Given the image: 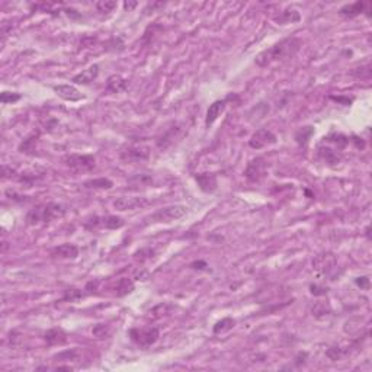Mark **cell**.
Listing matches in <instances>:
<instances>
[{
	"mask_svg": "<svg viewBox=\"0 0 372 372\" xmlns=\"http://www.w3.org/2000/svg\"><path fill=\"white\" fill-rule=\"evenodd\" d=\"M301 47V41L298 38L294 37H289V38H285L282 41L273 44L272 47H269L268 50L262 51L254 63L259 66V67H268L269 64L275 63V61H279V60L291 59Z\"/></svg>",
	"mask_w": 372,
	"mask_h": 372,
	"instance_id": "cell-1",
	"label": "cell"
},
{
	"mask_svg": "<svg viewBox=\"0 0 372 372\" xmlns=\"http://www.w3.org/2000/svg\"><path fill=\"white\" fill-rule=\"evenodd\" d=\"M66 209L61 204L57 202H47V204H41L34 209H31L27 215V223L30 225H35L40 223H51L57 218L64 217Z\"/></svg>",
	"mask_w": 372,
	"mask_h": 372,
	"instance_id": "cell-2",
	"label": "cell"
},
{
	"mask_svg": "<svg viewBox=\"0 0 372 372\" xmlns=\"http://www.w3.org/2000/svg\"><path fill=\"white\" fill-rule=\"evenodd\" d=\"M160 337V330L157 327H134L130 330V339L135 343L137 346L147 349L150 346H153L154 343L159 340Z\"/></svg>",
	"mask_w": 372,
	"mask_h": 372,
	"instance_id": "cell-3",
	"label": "cell"
},
{
	"mask_svg": "<svg viewBox=\"0 0 372 372\" xmlns=\"http://www.w3.org/2000/svg\"><path fill=\"white\" fill-rule=\"evenodd\" d=\"M186 212H188V208L185 205H169V207L157 209L149 218L153 223H173L176 220H180L182 217H185Z\"/></svg>",
	"mask_w": 372,
	"mask_h": 372,
	"instance_id": "cell-4",
	"label": "cell"
},
{
	"mask_svg": "<svg viewBox=\"0 0 372 372\" xmlns=\"http://www.w3.org/2000/svg\"><path fill=\"white\" fill-rule=\"evenodd\" d=\"M64 164L75 172H89L95 167V157L92 154H70L64 159Z\"/></svg>",
	"mask_w": 372,
	"mask_h": 372,
	"instance_id": "cell-5",
	"label": "cell"
},
{
	"mask_svg": "<svg viewBox=\"0 0 372 372\" xmlns=\"http://www.w3.org/2000/svg\"><path fill=\"white\" fill-rule=\"evenodd\" d=\"M125 221L117 215H105V217H93L86 223V228H108V230H118L124 227Z\"/></svg>",
	"mask_w": 372,
	"mask_h": 372,
	"instance_id": "cell-6",
	"label": "cell"
},
{
	"mask_svg": "<svg viewBox=\"0 0 372 372\" xmlns=\"http://www.w3.org/2000/svg\"><path fill=\"white\" fill-rule=\"evenodd\" d=\"M150 149L147 146H130L121 151V159L128 163H140L149 160Z\"/></svg>",
	"mask_w": 372,
	"mask_h": 372,
	"instance_id": "cell-7",
	"label": "cell"
},
{
	"mask_svg": "<svg viewBox=\"0 0 372 372\" xmlns=\"http://www.w3.org/2000/svg\"><path fill=\"white\" fill-rule=\"evenodd\" d=\"M266 160L262 159V157H256L253 159L250 163L247 164L246 170H244V176L249 179L250 182L253 183H257L260 182L262 179L265 178V173H266Z\"/></svg>",
	"mask_w": 372,
	"mask_h": 372,
	"instance_id": "cell-8",
	"label": "cell"
},
{
	"mask_svg": "<svg viewBox=\"0 0 372 372\" xmlns=\"http://www.w3.org/2000/svg\"><path fill=\"white\" fill-rule=\"evenodd\" d=\"M276 135L273 134L270 130L268 128H260L254 133L250 140H249V146L253 150H260L266 146H270V144H275L276 143Z\"/></svg>",
	"mask_w": 372,
	"mask_h": 372,
	"instance_id": "cell-9",
	"label": "cell"
},
{
	"mask_svg": "<svg viewBox=\"0 0 372 372\" xmlns=\"http://www.w3.org/2000/svg\"><path fill=\"white\" fill-rule=\"evenodd\" d=\"M150 201L144 196H121L114 201V207L118 211H133L149 205Z\"/></svg>",
	"mask_w": 372,
	"mask_h": 372,
	"instance_id": "cell-10",
	"label": "cell"
},
{
	"mask_svg": "<svg viewBox=\"0 0 372 372\" xmlns=\"http://www.w3.org/2000/svg\"><path fill=\"white\" fill-rule=\"evenodd\" d=\"M313 266L318 275H328L336 268V257L331 253L318 254L313 260Z\"/></svg>",
	"mask_w": 372,
	"mask_h": 372,
	"instance_id": "cell-11",
	"label": "cell"
},
{
	"mask_svg": "<svg viewBox=\"0 0 372 372\" xmlns=\"http://www.w3.org/2000/svg\"><path fill=\"white\" fill-rule=\"evenodd\" d=\"M195 180L199 186V189L202 192H207V194H211L217 189L218 186V182H217V175L214 173H199L195 176Z\"/></svg>",
	"mask_w": 372,
	"mask_h": 372,
	"instance_id": "cell-12",
	"label": "cell"
},
{
	"mask_svg": "<svg viewBox=\"0 0 372 372\" xmlns=\"http://www.w3.org/2000/svg\"><path fill=\"white\" fill-rule=\"evenodd\" d=\"M54 92L59 95L61 99L64 101H70V102H77V101H82L85 96L76 89L75 86L72 85H59V86H54Z\"/></svg>",
	"mask_w": 372,
	"mask_h": 372,
	"instance_id": "cell-13",
	"label": "cell"
},
{
	"mask_svg": "<svg viewBox=\"0 0 372 372\" xmlns=\"http://www.w3.org/2000/svg\"><path fill=\"white\" fill-rule=\"evenodd\" d=\"M98 76H99V66L93 64V66L88 67L86 70H83L82 73L76 75L72 79V82L76 85H90L92 82H95L98 79Z\"/></svg>",
	"mask_w": 372,
	"mask_h": 372,
	"instance_id": "cell-14",
	"label": "cell"
},
{
	"mask_svg": "<svg viewBox=\"0 0 372 372\" xmlns=\"http://www.w3.org/2000/svg\"><path fill=\"white\" fill-rule=\"evenodd\" d=\"M67 333L61 327L50 328L44 334V340L48 346H59L67 342Z\"/></svg>",
	"mask_w": 372,
	"mask_h": 372,
	"instance_id": "cell-15",
	"label": "cell"
},
{
	"mask_svg": "<svg viewBox=\"0 0 372 372\" xmlns=\"http://www.w3.org/2000/svg\"><path fill=\"white\" fill-rule=\"evenodd\" d=\"M51 254L54 257H61V259H76L79 256V247L73 243H64L53 249Z\"/></svg>",
	"mask_w": 372,
	"mask_h": 372,
	"instance_id": "cell-16",
	"label": "cell"
},
{
	"mask_svg": "<svg viewBox=\"0 0 372 372\" xmlns=\"http://www.w3.org/2000/svg\"><path fill=\"white\" fill-rule=\"evenodd\" d=\"M225 106H227V101L225 99H223V101H215L214 104L209 105L208 111H207V117H205V125L207 127L212 125L218 119V117L224 112Z\"/></svg>",
	"mask_w": 372,
	"mask_h": 372,
	"instance_id": "cell-17",
	"label": "cell"
},
{
	"mask_svg": "<svg viewBox=\"0 0 372 372\" xmlns=\"http://www.w3.org/2000/svg\"><path fill=\"white\" fill-rule=\"evenodd\" d=\"M128 89V82L119 75H112L106 80V90L111 93H121Z\"/></svg>",
	"mask_w": 372,
	"mask_h": 372,
	"instance_id": "cell-18",
	"label": "cell"
},
{
	"mask_svg": "<svg viewBox=\"0 0 372 372\" xmlns=\"http://www.w3.org/2000/svg\"><path fill=\"white\" fill-rule=\"evenodd\" d=\"M134 282L130 278H119L118 281L114 285V291L117 297H125L134 291Z\"/></svg>",
	"mask_w": 372,
	"mask_h": 372,
	"instance_id": "cell-19",
	"label": "cell"
},
{
	"mask_svg": "<svg viewBox=\"0 0 372 372\" xmlns=\"http://www.w3.org/2000/svg\"><path fill=\"white\" fill-rule=\"evenodd\" d=\"M86 188H93V189H111L114 186V182L108 178H98L90 179L85 182Z\"/></svg>",
	"mask_w": 372,
	"mask_h": 372,
	"instance_id": "cell-20",
	"label": "cell"
},
{
	"mask_svg": "<svg viewBox=\"0 0 372 372\" xmlns=\"http://www.w3.org/2000/svg\"><path fill=\"white\" fill-rule=\"evenodd\" d=\"M363 8H365V3H362V2H356V3H352V5H346V6H343L342 9L339 11V14L340 15L344 16H356L359 14H362L363 12Z\"/></svg>",
	"mask_w": 372,
	"mask_h": 372,
	"instance_id": "cell-21",
	"label": "cell"
},
{
	"mask_svg": "<svg viewBox=\"0 0 372 372\" xmlns=\"http://www.w3.org/2000/svg\"><path fill=\"white\" fill-rule=\"evenodd\" d=\"M299 19H301V15L295 9H286L276 18V21L282 25L283 24H294V22H298Z\"/></svg>",
	"mask_w": 372,
	"mask_h": 372,
	"instance_id": "cell-22",
	"label": "cell"
},
{
	"mask_svg": "<svg viewBox=\"0 0 372 372\" xmlns=\"http://www.w3.org/2000/svg\"><path fill=\"white\" fill-rule=\"evenodd\" d=\"M314 134L313 127H301L295 134V140L299 146H307V143L310 141L311 135Z\"/></svg>",
	"mask_w": 372,
	"mask_h": 372,
	"instance_id": "cell-23",
	"label": "cell"
},
{
	"mask_svg": "<svg viewBox=\"0 0 372 372\" xmlns=\"http://www.w3.org/2000/svg\"><path fill=\"white\" fill-rule=\"evenodd\" d=\"M234 324H236V321H234L233 318L227 317V318H223L221 321H218V323L214 326L212 331H214L215 334H220V333H224V331L231 330V328L234 327Z\"/></svg>",
	"mask_w": 372,
	"mask_h": 372,
	"instance_id": "cell-24",
	"label": "cell"
},
{
	"mask_svg": "<svg viewBox=\"0 0 372 372\" xmlns=\"http://www.w3.org/2000/svg\"><path fill=\"white\" fill-rule=\"evenodd\" d=\"M117 6H118V5H117V2H114V0H101V2L96 3V9H98V12H101V14H111V12H114V9H115Z\"/></svg>",
	"mask_w": 372,
	"mask_h": 372,
	"instance_id": "cell-25",
	"label": "cell"
},
{
	"mask_svg": "<svg viewBox=\"0 0 372 372\" xmlns=\"http://www.w3.org/2000/svg\"><path fill=\"white\" fill-rule=\"evenodd\" d=\"M324 140H328L330 143L336 144L337 149H343V147H346V146L349 144V138L343 134H331L328 135L327 138H324Z\"/></svg>",
	"mask_w": 372,
	"mask_h": 372,
	"instance_id": "cell-26",
	"label": "cell"
},
{
	"mask_svg": "<svg viewBox=\"0 0 372 372\" xmlns=\"http://www.w3.org/2000/svg\"><path fill=\"white\" fill-rule=\"evenodd\" d=\"M311 311L315 317H321V315H327L331 311V308H330V305L326 304V302H323V301H318V302H315L314 304V307L311 308Z\"/></svg>",
	"mask_w": 372,
	"mask_h": 372,
	"instance_id": "cell-27",
	"label": "cell"
},
{
	"mask_svg": "<svg viewBox=\"0 0 372 372\" xmlns=\"http://www.w3.org/2000/svg\"><path fill=\"white\" fill-rule=\"evenodd\" d=\"M318 150H320V156H321L327 163H337V162H339V156H337L331 149H327V147H326V149H321V147H320Z\"/></svg>",
	"mask_w": 372,
	"mask_h": 372,
	"instance_id": "cell-28",
	"label": "cell"
},
{
	"mask_svg": "<svg viewBox=\"0 0 372 372\" xmlns=\"http://www.w3.org/2000/svg\"><path fill=\"white\" fill-rule=\"evenodd\" d=\"M82 297H83V292H82L80 289H77V288H72V289H67V291L64 292V295H63V301H70V302H73V301L80 299Z\"/></svg>",
	"mask_w": 372,
	"mask_h": 372,
	"instance_id": "cell-29",
	"label": "cell"
},
{
	"mask_svg": "<svg viewBox=\"0 0 372 372\" xmlns=\"http://www.w3.org/2000/svg\"><path fill=\"white\" fill-rule=\"evenodd\" d=\"M21 99V95L16 92H3L0 95V101L2 104H15Z\"/></svg>",
	"mask_w": 372,
	"mask_h": 372,
	"instance_id": "cell-30",
	"label": "cell"
},
{
	"mask_svg": "<svg viewBox=\"0 0 372 372\" xmlns=\"http://www.w3.org/2000/svg\"><path fill=\"white\" fill-rule=\"evenodd\" d=\"M92 333L99 339H105L106 336H109V327L106 324H96L92 330Z\"/></svg>",
	"mask_w": 372,
	"mask_h": 372,
	"instance_id": "cell-31",
	"label": "cell"
},
{
	"mask_svg": "<svg viewBox=\"0 0 372 372\" xmlns=\"http://www.w3.org/2000/svg\"><path fill=\"white\" fill-rule=\"evenodd\" d=\"M331 360H339L340 357H342L343 352L340 347H330L327 350V353H326Z\"/></svg>",
	"mask_w": 372,
	"mask_h": 372,
	"instance_id": "cell-32",
	"label": "cell"
},
{
	"mask_svg": "<svg viewBox=\"0 0 372 372\" xmlns=\"http://www.w3.org/2000/svg\"><path fill=\"white\" fill-rule=\"evenodd\" d=\"M310 291H311V294L315 295V297H323V295L327 294V288L318 286V285H310Z\"/></svg>",
	"mask_w": 372,
	"mask_h": 372,
	"instance_id": "cell-33",
	"label": "cell"
},
{
	"mask_svg": "<svg viewBox=\"0 0 372 372\" xmlns=\"http://www.w3.org/2000/svg\"><path fill=\"white\" fill-rule=\"evenodd\" d=\"M355 283L357 286H360L362 289H369V278L368 276H360L355 279Z\"/></svg>",
	"mask_w": 372,
	"mask_h": 372,
	"instance_id": "cell-34",
	"label": "cell"
},
{
	"mask_svg": "<svg viewBox=\"0 0 372 372\" xmlns=\"http://www.w3.org/2000/svg\"><path fill=\"white\" fill-rule=\"evenodd\" d=\"M191 268L194 269H204V268H208V265H207V262H202V260H199V262H194V263H191Z\"/></svg>",
	"mask_w": 372,
	"mask_h": 372,
	"instance_id": "cell-35",
	"label": "cell"
},
{
	"mask_svg": "<svg viewBox=\"0 0 372 372\" xmlns=\"http://www.w3.org/2000/svg\"><path fill=\"white\" fill-rule=\"evenodd\" d=\"M307 356H308V355H307V352H304V353L301 352V353H299V355L297 356V359H295V363H297V365H301V363H304V362H305L304 359H305Z\"/></svg>",
	"mask_w": 372,
	"mask_h": 372,
	"instance_id": "cell-36",
	"label": "cell"
},
{
	"mask_svg": "<svg viewBox=\"0 0 372 372\" xmlns=\"http://www.w3.org/2000/svg\"><path fill=\"white\" fill-rule=\"evenodd\" d=\"M124 6H125V9H127V11H131L133 8H135V6H137V2H133V3H128V2H125V3H124Z\"/></svg>",
	"mask_w": 372,
	"mask_h": 372,
	"instance_id": "cell-37",
	"label": "cell"
}]
</instances>
